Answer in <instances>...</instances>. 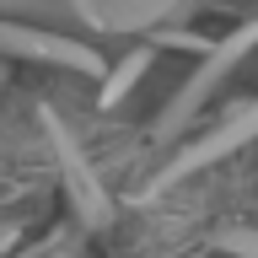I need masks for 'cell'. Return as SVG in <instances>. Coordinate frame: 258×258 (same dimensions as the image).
Wrapping results in <instances>:
<instances>
[{"label": "cell", "instance_id": "cell-8", "mask_svg": "<svg viewBox=\"0 0 258 258\" xmlns=\"http://www.w3.org/2000/svg\"><path fill=\"white\" fill-rule=\"evenodd\" d=\"M54 258H76V237H64V242H59V253H54Z\"/></svg>", "mask_w": 258, "mask_h": 258}, {"label": "cell", "instance_id": "cell-5", "mask_svg": "<svg viewBox=\"0 0 258 258\" xmlns=\"http://www.w3.org/2000/svg\"><path fill=\"white\" fill-rule=\"evenodd\" d=\"M156 54H161V43H140V48H129L124 59H118V64L108 70V81H102L97 102H102V108H118V102H124V97L135 92V86H140V76L151 70V64H156Z\"/></svg>", "mask_w": 258, "mask_h": 258}, {"label": "cell", "instance_id": "cell-7", "mask_svg": "<svg viewBox=\"0 0 258 258\" xmlns=\"http://www.w3.org/2000/svg\"><path fill=\"white\" fill-rule=\"evenodd\" d=\"M6 11H22V16H43L48 11V0H0V16Z\"/></svg>", "mask_w": 258, "mask_h": 258}, {"label": "cell", "instance_id": "cell-1", "mask_svg": "<svg viewBox=\"0 0 258 258\" xmlns=\"http://www.w3.org/2000/svg\"><path fill=\"white\" fill-rule=\"evenodd\" d=\"M253 54H258V11H247L226 38H210V48L199 54V64H194L188 76H183V86L167 97V108L156 113V140L161 145L177 140V135H183V129H188L194 118L226 92V81L237 76Z\"/></svg>", "mask_w": 258, "mask_h": 258}, {"label": "cell", "instance_id": "cell-3", "mask_svg": "<svg viewBox=\"0 0 258 258\" xmlns=\"http://www.w3.org/2000/svg\"><path fill=\"white\" fill-rule=\"evenodd\" d=\"M38 124H43V140L48 151H54V161H59V177H64V194H70V210H76V226L81 231H108L113 226V199L108 188H102V177H97L92 156L81 151V140L64 129V118L54 108H38Z\"/></svg>", "mask_w": 258, "mask_h": 258}, {"label": "cell", "instance_id": "cell-2", "mask_svg": "<svg viewBox=\"0 0 258 258\" xmlns=\"http://www.w3.org/2000/svg\"><path fill=\"white\" fill-rule=\"evenodd\" d=\"M247 145H258V97H247L242 108H231L221 124H210L205 135H194L188 145H177L172 161H167V167H161V172L145 183V199H156V194L177 188L183 177L205 172V167H221V161H231L237 151H247Z\"/></svg>", "mask_w": 258, "mask_h": 258}, {"label": "cell", "instance_id": "cell-4", "mask_svg": "<svg viewBox=\"0 0 258 258\" xmlns=\"http://www.w3.org/2000/svg\"><path fill=\"white\" fill-rule=\"evenodd\" d=\"M0 54L6 59H32V64H59V70H81V76H102L108 81V59L81 38L32 27V22H6L0 16Z\"/></svg>", "mask_w": 258, "mask_h": 258}, {"label": "cell", "instance_id": "cell-6", "mask_svg": "<svg viewBox=\"0 0 258 258\" xmlns=\"http://www.w3.org/2000/svg\"><path fill=\"white\" fill-rule=\"evenodd\" d=\"M70 11H76V22H86V27L102 32V0H64Z\"/></svg>", "mask_w": 258, "mask_h": 258}]
</instances>
